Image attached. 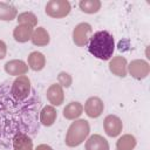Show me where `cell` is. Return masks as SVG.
Returning a JSON list of instances; mask_svg holds the SVG:
<instances>
[{
    "label": "cell",
    "mask_w": 150,
    "mask_h": 150,
    "mask_svg": "<svg viewBox=\"0 0 150 150\" xmlns=\"http://www.w3.org/2000/svg\"><path fill=\"white\" fill-rule=\"evenodd\" d=\"M32 42L35 46H46L49 42V34L43 27H38L32 35Z\"/></svg>",
    "instance_id": "19"
},
{
    "label": "cell",
    "mask_w": 150,
    "mask_h": 150,
    "mask_svg": "<svg viewBox=\"0 0 150 150\" xmlns=\"http://www.w3.org/2000/svg\"><path fill=\"white\" fill-rule=\"evenodd\" d=\"M35 150H53V149L47 144H40V145H38V148Z\"/></svg>",
    "instance_id": "26"
},
{
    "label": "cell",
    "mask_w": 150,
    "mask_h": 150,
    "mask_svg": "<svg viewBox=\"0 0 150 150\" xmlns=\"http://www.w3.org/2000/svg\"><path fill=\"white\" fill-rule=\"evenodd\" d=\"M149 64L143 60H135L129 64V71L135 79H144L149 74Z\"/></svg>",
    "instance_id": "9"
},
{
    "label": "cell",
    "mask_w": 150,
    "mask_h": 150,
    "mask_svg": "<svg viewBox=\"0 0 150 150\" xmlns=\"http://www.w3.org/2000/svg\"><path fill=\"white\" fill-rule=\"evenodd\" d=\"M18 22L20 25H28L30 27H34L38 22V19L36 16L30 13V12H25V13H21L19 16H18Z\"/></svg>",
    "instance_id": "23"
},
{
    "label": "cell",
    "mask_w": 150,
    "mask_h": 150,
    "mask_svg": "<svg viewBox=\"0 0 150 150\" xmlns=\"http://www.w3.org/2000/svg\"><path fill=\"white\" fill-rule=\"evenodd\" d=\"M12 146L14 150H33V141L26 134H18L13 138Z\"/></svg>",
    "instance_id": "12"
},
{
    "label": "cell",
    "mask_w": 150,
    "mask_h": 150,
    "mask_svg": "<svg viewBox=\"0 0 150 150\" xmlns=\"http://www.w3.org/2000/svg\"><path fill=\"white\" fill-rule=\"evenodd\" d=\"M59 82H60V86L69 87L70 83H71V77L67 73H60V75H59Z\"/></svg>",
    "instance_id": "24"
},
{
    "label": "cell",
    "mask_w": 150,
    "mask_h": 150,
    "mask_svg": "<svg viewBox=\"0 0 150 150\" xmlns=\"http://www.w3.org/2000/svg\"><path fill=\"white\" fill-rule=\"evenodd\" d=\"M89 135V124L86 120H77L73 122L66 135V144L68 146L80 145Z\"/></svg>",
    "instance_id": "3"
},
{
    "label": "cell",
    "mask_w": 150,
    "mask_h": 150,
    "mask_svg": "<svg viewBox=\"0 0 150 150\" xmlns=\"http://www.w3.org/2000/svg\"><path fill=\"white\" fill-rule=\"evenodd\" d=\"M39 120H40V123L46 125V127L52 125L56 120V110L54 109V107L46 105L45 108H42L40 110Z\"/></svg>",
    "instance_id": "15"
},
{
    "label": "cell",
    "mask_w": 150,
    "mask_h": 150,
    "mask_svg": "<svg viewBox=\"0 0 150 150\" xmlns=\"http://www.w3.org/2000/svg\"><path fill=\"white\" fill-rule=\"evenodd\" d=\"M12 82L6 80L0 84V150H12L18 134L35 136L40 131V95L33 88L27 98L18 100L12 94Z\"/></svg>",
    "instance_id": "1"
},
{
    "label": "cell",
    "mask_w": 150,
    "mask_h": 150,
    "mask_svg": "<svg viewBox=\"0 0 150 150\" xmlns=\"http://www.w3.org/2000/svg\"><path fill=\"white\" fill-rule=\"evenodd\" d=\"M109 68H110V71L117 76L124 77L127 75V61L122 56L114 57L109 63Z\"/></svg>",
    "instance_id": "14"
},
{
    "label": "cell",
    "mask_w": 150,
    "mask_h": 150,
    "mask_svg": "<svg viewBox=\"0 0 150 150\" xmlns=\"http://www.w3.org/2000/svg\"><path fill=\"white\" fill-rule=\"evenodd\" d=\"M5 70L9 75H19V76H21V75L27 73L28 67L21 60H13V61H9V62H7L5 64Z\"/></svg>",
    "instance_id": "13"
},
{
    "label": "cell",
    "mask_w": 150,
    "mask_h": 150,
    "mask_svg": "<svg viewBox=\"0 0 150 150\" xmlns=\"http://www.w3.org/2000/svg\"><path fill=\"white\" fill-rule=\"evenodd\" d=\"M104 131L110 137H116L122 131V121L115 115H108L103 122Z\"/></svg>",
    "instance_id": "7"
},
{
    "label": "cell",
    "mask_w": 150,
    "mask_h": 150,
    "mask_svg": "<svg viewBox=\"0 0 150 150\" xmlns=\"http://www.w3.org/2000/svg\"><path fill=\"white\" fill-rule=\"evenodd\" d=\"M70 12V4L66 0H50L46 5V13L52 18H63Z\"/></svg>",
    "instance_id": "5"
},
{
    "label": "cell",
    "mask_w": 150,
    "mask_h": 150,
    "mask_svg": "<svg viewBox=\"0 0 150 150\" xmlns=\"http://www.w3.org/2000/svg\"><path fill=\"white\" fill-rule=\"evenodd\" d=\"M32 90H33V88L30 86V81L25 75H21L19 77H16L12 82V94L18 100L27 98L30 95Z\"/></svg>",
    "instance_id": "4"
},
{
    "label": "cell",
    "mask_w": 150,
    "mask_h": 150,
    "mask_svg": "<svg viewBox=\"0 0 150 150\" xmlns=\"http://www.w3.org/2000/svg\"><path fill=\"white\" fill-rule=\"evenodd\" d=\"M5 55H6V45L4 41L0 40V60L4 59Z\"/></svg>",
    "instance_id": "25"
},
{
    "label": "cell",
    "mask_w": 150,
    "mask_h": 150,
    "mask_svg": "<svg viewBox=\"0 0 150 150\" xmlns=\"http://www.w3.org/2000/svg\"><path fill=\"white\" fill-rule=\"evenodd\" d=\"M47 98L53 105H61L63 103V90L60 84H52L47 90Z\"/></svg>",
    "instance_id": "10"
},
{
    "label": "cell",
    "mask_w": 150,
    "mask_h": 150,
    "mask_svg": "<svg viewBox=\"0 0 150 150\" xmlns=\"http://www.w3.org/2000/svg\"><path fill=\"white\" fill-rule=\"evenodd\" d=\"M135 145H136V139L131 135L122 136L116 143L117 150H132L135 148Z\"/></svg>",
    "instance_id": "22"
},
{
    "label": "cell",
    "mask_w": 150,
    "mask_h": 150,
    "mask_svg": "<svg viewBox=\"0 0 150 150\" xmlns=\"http://www.w3.org/2000/svg\"><path fill=\"white\" fill-rule=\"evenodd\" d=\"M86 150H109V143L101 135H93L86 142Z\"/></svg>",
    "instance_id": "11"
},
{
    "label": "cell",
    "mask_w": 150,
    "mask_h": 150,
    "mask_svg": "<svg viewBox=\"0 0 150 150\" xmlns=\"http://www.w3.org/2000/svg\"><path fill=\"white\" fill-rule=\"evenodd\" d=\"M45 63H46V59H45L42 53L33 52V53L29 54V56H28V64H29L30 69H33L35 71L41 70L45 67Z\"/></svg>",
    "instance_id": "18"
},
{
    "label": "cell",
    "mask_w": 150,
    "mask_h": 150,
    "mask_svg": "<svg viewBox=\"0 0 150 150\" xmlns=\"http://www.w3.org/2000/svg\"><path fill=\"white\" fill-rule=\"evenodd\" d=\"M103 108H104V105H103L102 100L98 98V97H95V96L94 97H89L87 100L86 104H84V111L91 118L98 117L102 114Z\"/></svg>",
    "instance_id": "8"
},
{
    "label": "cell",
    "mask_w": 150,
    "mask_h": 150,
    "mask_svg": "<svg viewBox=\"0 0 150 150\" xmlns=\"http://www.w3.org/2000/svg\"><path fill=\"white\" fill-rule=\"evenodd\" d=\"M91 34V26L87 22L79 23L73 30V40L79 47H83L89 42Z\"/></svg>",
    "instance_id": "6"
},
{
    "label": "cell",
    "mask_w": 150,
    "mask_h": 150,
    "mask_svg": "<svg viewBox=\"0 0 150 150\" xmlns=\"http://www.w3.org/2000/svg\"><path fill=\"white\" fill-rule=\"evenodd\" d=\"M79 6L82 12L93 14V13L98 12V9L101 8V2L98 0H82L80 1Z\"/></svg>",
    "instance_id": "21"
},
{
    "label": "cell",
    "mask_w": 150,
    "mask_h": 150,
    "mask_svg": "<svg viewBox=\"0 0 150 150\" xmlns=\"http://www.w3.org/2000/svg\"><path fill=\"white\" fill-rule=\"evenodd\" d=\"M83 111V107L80 102H70L63 109V116L67 120H74L79 117Z\"/></svg>",
    "instance_id": "17"
},
{
    "label": "cell",
    "mask_w": 150,
    "mask_h": 150,
    "mask_svg": "<svg viewBox=\"0 0 150 150\" xmlns=\"http://www.w3.org/2000/svg\"><path fill=\"white\" fill-rule=\"evenodd\" d=\"M115 49L114 36L108 30H98L94 33L88 42V50L91 55L100 60H109Z\"/></svg>",
    "instance_id": "2"
},
{
    "label": "cell",
    "mask_w": 150,
    "mask_h": 150,
    "mask_svg": "<svg viewBox=\"0 0 150 150\" xmlns=\"http://www.w3.org/2000/svg\"><path fill=\"white\" fill-rule=\"evenodd\" d=\"M16 16V8L7 2H0V20H13Z\"/></svg>",
    "instance_id": "20"
},
{
    "label": "cell",
    "mask_w": 150,
    "mask_h": 150,
    "mask_svg": "<svg viewBox=\"0 0 150 150\" xmlns=\"http://www.w3.org/2000/svg\"><path fill=\"white\" fill-rule=\"evenodd\" d=\"M13 35L18 42H26L29 39H32L33 27L28 25H18V27L13 32Z\"/></svg>",
    "instance_id": "16"
}]
</instances>
